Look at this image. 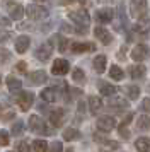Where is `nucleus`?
<instances>
[{
    "instance_id": "obj_1",
    "label": "nucleus",
    "mask_w": 150,
    "mask_h": 152,
    "mask_svg": "<svg viewBox=\"0 0 150 152\" xmlns=\"http://www.w3.org/2000/svg\"><path fill=\"white\" fill-rule=\"evenodd\" d=\"M29 130L34 132V133H39V135H51V133H55L53 128H50L46 125V121L41 116H38V115H33L29 118Z\"/></svg>"
},
{
    "instance_id": "obj_2",
    "label": "nucleus",
    "mask_w": 150,
    "mask_h": 152,
    "mask_svg": "<svg viewBox=\"0 0 150 152\" xmlns=\"http://www.w3.org/2000/svg\"><path fill=\"white\" fill-rule=\"evenodd\" d=\"M68 19L74 22L75 26H79V28H82V29H87L89 24H90V15H89V12L84 10V9L68 12Z\"/></svg>"
},
{
    "instance_id": "obj_3",
    "label": "nucleus",
    "mask_w": 150,
    "mask_h": 152,
    "mask_svg": "<svg viewBox=\"0 0 150 152\" xmlns=\"http://www.w3.org/2000/svg\"><path fill=\"white\" fill-rule=\"evenodd\" d=\"M48 9L43 7V5H38V4H31L26 7V15L31 19V21H43L44 17H48Z\"/></svg>"
},
{
    "instance_id": "obj_4",
    "label": "nucleus",
    "mask_w": 150,
    "mask_h": 152,
    "mask_svg": "<svg viewBox=\"0 0 150 152\" xmlns=\"http://www.w3.org/2000/svg\"><path fill=\"white\" fill-rule=\"evenodd\" d=\"M95 126H97V130L102 132V133H109L111 130H114L116 128V118L109 116V115L99 116L97 118V121H95Z\"/></svg>"
},
{
    "instance_id": "obj_5",
    "label": "nucleus",
    "mask_w": 150,
    "mask_h": 152,
    "mask_svg": "<svg viewBox=\"0 0 150 152\" xmlns=\"http://www.w3.org/2000/svg\"><path fill=\"white\" fill-rule=\"evenodd\" d=\"M130 10H131V15H133V17H136V19H142V17H147L149 4H147V0H131V5H130Z\"/></svg>"
},
{
    "instance_id": "obj_6",
    "label": "nucleus",
    "mask_w": 150,
    "mask_h": 152,
    "mask_svg": "<svg viewBox=\"0 0 150 152\" xmlns=\"http://www.w3.org/2000/svg\"><path fill=\"white\" fill-rule=\"evenodd\" d=\"M51 55H53V43L51 41H46V43H43V45H39L36 48V51H34V56L39 62H48L51 58Z\"/></svg>"
},
{
    "instance_id": "obj_7",
    "label": "nucleus",
    "mask_w": 150,
    "mask_h": 152,
    "mask_svg": "<svg viewBox=\"0 0 150 152\" xmlns=\"http://www.w3.org/2000/svg\"><path fill=\"white\" fill-rule=\"evenodd\" d=\"M116 14H118V21H116V24H114V31H118V33L128 31V17L125 14V5H123V4L118 5Z\"/></svg>"
},
{
    "instance_id": "obj_8",
    "label": "nucleus",
    "mask_w": 150,
    "mask_h": 152,
    "mask_svg": "<svg viewBox=\"0 0 150 152\" xmlns=\"http://www.w3.org/2000/svg\"><path fill=\"white\" fill-rule=\"evenodd\" d=\"M114 15H116V10H113L111 7H104L95 12V21L99 24H109V22L114 21Z\"/></svg>"
},
{
    "instance_id": "obj_9",
    "label": "nucleus",
    "mask_w": 150,
    "mask_h": 152,
    "mask_svg": "<svg viewBox=\"0 0 150 152\" xmlns=\"http://www.w3.org/2000/svg\"><path fill=\"white\" fill-rule=\"evenodd\" d=\"M70 72V63L65 58H56L51 65V74L53 75H67Z\"/></svg>"
},
{
    "instance_id": "obj_10",
    "label": "nucleus",
    "mask_w": 150,
    "mask_h": 152,
    "mask_svg": "<svg viewBox=\"0 0 150 152\" xmlns=\"http://www.w3.org/2000/svg\"><path fill=\"white\" fill-rule=\"evenodd\" d=\"M17 104H19V108L22 111H27L34 103V94L31 91H24V92H19V96H17Z\"/></svg>"
},
{
    "instance_id": "obj_11",
    "label": "nucleus",
    "mask_w": 150,
    "mask_h": 152,
    "mask_svg": "<svg viewBox=\"0 0 150 152\" xmlns=\"http://www.w3.org/2000/svg\"><path fill=\"white\" fill-rule=\"evenodd\" d=\"M149 53H150L149 46H147V45H143V43H138L135 48L131 50V58H133L136 63H142L143 60L149 56Z\"/></svg>"
},
{
    "instance_id": "obj_12",
    "label": "nucleus",
    "mask_w": 150,
    "mask_h": 152,
    "mask_svg": "<svg viewBox=\"0 0 150 152\" xmlns=\"http://www.w3.org/2000/svg\"><path fill=\"white\" fill-rule=\"evenodd\" d=\"M70 51L79 55V53H87V51H95V45L94 43H70Z\"/></svg>"
},
{
    "instance_id": "obj_13",
    "label": "nucleus",
    "mask_w": 150,
    "mask_h": 152,
    "mask_svg": "<svg viewBox=\"0 0 150 152\" xmlns=\"http://www.w3.org/2000/svg\"><path fill=\"white\" fill-rule=\"evenodd\" d=\"M94 36L102 43V45H106V46H108V45H111V43H113V39H114V38H113V34H111L106 28H102V26H97V28L94 29Z\"/></svg>"
},
{
    "instance_id": "obj_14",
    "label": "nucleus",
    "mask_w": 150,
    "mask_h": 152,
    "mask_svg": "<svg viewBox=\"0 0 150 152\" xmlns=\"http://www.w3.org/2000/svg\"><path fill=\"white\" fill-rule=\"evenodd\" d=\"M27 80H29V84H33V86H43L48 80V74L44 70H34V72H31L27 75Z\"/></svg>"
},
{
    "instance_id": "obj_15",
    "label": "nucleus",
    "mask_w": 150,
    "mask_h": 152,
    "mask_svg": "<svg viewBox=\"0 0 150 152\" xmlns=\"http://www.w3.org/2000/svg\"><path fill=\"white\" fill-rule=\"evenodd\" d=\"M14 46H15V51H17L19 55L26 53L27 50H29V46H31V38H29V36H26V34L19 36V38H15Z\"/></svg>"
},
{
    "instance_id": "obj_16",
    "label": "nucleus",
    "mask_w": 150,
    "mask_h": 152,
    "mask_svg": "<svg viewBox=\"0 0 150 152\" xmlns=\"http://www.w3.org/2000/svg\"><path fill=\"white\" fill-rule=\"evenodd\" d=\"M128 72H130V77H131L133 80H142V79H145V75H147V69H145V65H142V63L131 65Z\"/></svg>"
},
{
    "instance_id": "obj_17",
    "label": "nucleus",
    "mask_w": 150,
    "mask_h": 152,
    "mask_svg": "<svg viewBox=\"0 0 150 152\" xmlns=\"http://www.w3.org/2000/svg\"><path fill=\"white\" fill-rule=\"evenodd\" d=\"M63 121H65V110L56 108V110L50 111V123L53 126H61Z\"/></svg>"
},
{
    "instance_id": "obj_18",
    "label": "nucleus",
    "mask_w": 150,
    "mask_h": 152,
    "mask_svg": "<svg viewBox=\"0 0 150 152\" xmlns=\"http://www.w3.org/2000/svg\"><path fill=\"white\" fill-rule=\"evenodd\" d=\"M133 31H135L136 34L147 36L150 33V19L149 17H142V19H138V22L135 24Z\"/></svg>"
},
{
    "instance_id": "obj_19",
    "label": "nucleus",
    "mask_w": 150,
    "mask_h": 152,
    "mask_svg": "<svg viewBox=\"0 0 150 152\" xmlns=\"http://www.w3.org/2000/svg\"><path fill=\"white\" fill-rule=\"evenodd\" d=\"M58 89L56 87H46V89H43L41 91V99L44 101V103H55L56 99H58Z\"/></svg>"
},
{
    "instance_id": "obj_20",
    "label": "nucleus",
    "mask_w": 150,
    "mask_h": 152,
    "mask_svg": "<svg viewBox=\"0 0 150 152\" xmlns=\"http://www.w3.org/2000/svg\"><path fill=\"white\" fill-rule=\"evenodd\" d=\"M108 106H109V110H114V111H125V110H128V101H125V99H121V97H111L109 99V103H108Z\"/></svg>"
},
{
    "instance_id": "obj_21",
    "label": "nucleus",
    "mask_w": 150,
    "mask_h": 152,
    "mask_svg": "<svg viewBox=\"0 0 150 152\" xmlns=\"http://www.w3.org/2000/svg\"><path fill=\"white\" fill-rule=\"evenodd\" d=\"M97 86H99V92L106 97H113L118 92V87L116 86H113V84H109V82H104V80H101Z\"/></svg>"
},
{
    "instance_id": "obj_22",
    "label": "nucleus",
    "mask_w": 150,
    "mask_h": 152,
    "mask_svg": "<svg viewBox=\"0 0 150 152\" xmlns=\"http://www.w3.org/2000/svg\"><path fill=\"white\" fill-rule=\"evenodd\" d=\"M87 101H89V111L92 115H97L102 110V106H104V103H102V99L99 96H89Z\"/></svg>"
},
{
    "instance_id": "obj_23",
    "label": "nucleus",
    "mask_w": 150,
    "mask_h": 152,
    "mask_svg": "<svg viewBox=\"0 0 150 152\" xmlns=\"http://www.w3.org/2000/svg\"><path fill=\"white\" fill-rule=\"evenodd\" d=\"M92 67L97 74H104L106 72V67H108V58L106 55H97L94 58V62H92Z\"/></svg>"
},
{
    "instance_id": "obj_24",
    "label": "nucleus",
    "mask_w": 150,
    "mask_h": 152,
    "mask_svg": "<svg viewBox=\"0 0 150 152\" xmlns=\"http://www.w3.org/2000/svg\"><path fill=\"white\" fill-rule=\"evenodd\" d=\"M24 15V7L20 4H14L9 7V19H14V21H20Z\"/></svg>"
},
{
    "instance_id": "obj_25",
    "label": "nucleus",
    "mask_w": 150,
    "mask_h": 152,
    "mask_svg": "<svg viewBox=\"0 0 150 152\" xmlns=\"http://www.w3.org/2000/svg\"><path fill=\"white\" fill-rule=\"evenodd\" d=\"M61 137H63V140L72 142V140H79V138L82 137V133L77 130V128H74V126H68V128H65V130H63Z\"/></svg>"
},
{
    "instance_id": "obj_26",
    "label": "nucleus",
    "mask_w": 150,
    "mask_h": 152,
    "mask_svg": "<svg viewBox=\"0 0 150 152\" xmlns=\"http://www.w3.org/2000/svg\"><path fill=\"white\" fill-rule=\"evenodd\" d=\"M135 149L138 152H150V138L149 137H138L135 140Z\"/></svg>"
},
{
    "instance_id": "obj_27",
    "label": "nucleus",
    "mask_w": 150,
    "mask_h": 152,
    "mask_svg": "<svg viewBox=\"0 0 150 152\" xmlns=\"http://www.w3.org/2000/svg\"><path fill=\"white\" fill-rule=\"evenodd\" d=\"M50 41L53 43V45H55V43H58V50H60L61 53H65V51H67V50L70 48V41H68L67 38H63V36H60V34L53 36V38H51Z\"/></svg>"
},
{
    "instance_id": "obj_28",
    "label": "nucleus",
    "mask_w": 150,
    "mask_h": 152,
    "mask_svg": "<svg viewBox=\"0 0 150 152\" xmlns=\"http://www.w3.org/2000/svg\"><path fill=\"white\" fill-rule=\"evenodd\" d=\"M119 147H121V144L116 140H111V138H106L104 142H101V152H113L118 151Z\"/></svg>"
},
{
    "instance_id": "obj_29",
    "label": "nucleus",
    "mask_w": 150,
    "mask_h": 152,
    "mask_svg": "<svg viewBox=\"0 0 150 152\" xmlns=\"http://www.w3.org/2000/svg\"><path fill=\"white\" fill-rule=\"evenodd\" d=\"M140 87L138 86H135V84H130V86H126L125 87V94H126V97L128 99H131V101H135V99H138L140 97Z\"/></svg>"
},
{
    "instance_id": "obj_30",
    "label": "nucleus",
    "mask_w": 150,
    "mask_h": 152,
    "mask_svg": "<svg viewBox=\"0 0 150 152\" xmlns=\"http://www.w3.org/2000/svg\"><path fill=\"white\" fill-rule=\"evenodd\" d=\"M7 87H9V91L10 92H20V89H22V82H20L19 79H15V77L9 75L7 77Z\"/></svg>"
},
{
    "instance_id": "obj_31",
    "label": "nucleus",
    "mask_w": 150,
    "mask_h": 152,
    "mask_svg": "<svg viewBox=\"0 0 150 152\" xmlns=\"http://www.w3.org/2000/svg\"><path fill=\"white\" fill-rule=\"evenodd\" d=\"M109 77H111L113 80H123L125 72L121 70V67H118V65H111V69H109Z\"/></svg>"
},
{
    "instance_id": "obj_32",
    "label": "nucleus",
    "mask_w": 150,
    "mask_h": 152,
    "mask_svg": "<svg viewBox=\"0 0 150 152\" xmlns=\"http://www.w3.org/2000/svg\"><path fill=\"white\" fill-rule=\"evenodd\" d=\"M33 152H48V144L43 138H36L33 142Z\"/></svg>"
},
{
    "instance_id": "obj_33",
    "label": "nucleus",
    "mask_w": 150,
    "mask_h": 152,
    "mask_svg": "<svg viewBox=\"0 0 150 152\" xmlns=\"http://www.w3.org/2000/svg\"><path fill=\"white\" fill-rule=\"evenodd\" d=\"M136 128L140 132H147L150 128V120L145 115H142V116H138V120H136Z\"/></svg>"
},
{
    "instance_id": "obj_34",
    "label": "nucleus",
    "mask_w": 150,
    "mask_h": 152,
    "mask_svg": "<svg viewBox=\"0 0 150 152\" xmlns=\"http://www.w3.org/2000/svg\"><path fill=\"white\" fill-rule=\"evenodd\" d=\"M24 128H26L24 121H22V120H17V121H15V123L12 125V128H10V133H12L14 137H19L20 133L24 132Z\"/></svg>"
},
{
    "instance_id": "obj_35",
    "label": "nucleus",
    "mask_w": 150,
    "mask_h": 152,
    "mask_svg": "<svg viewBox=\"0 0 150 152\" xmlns=\"http://www.w3.org/2000/svg\"><path fill=\"white\" fill-rule=\"evenodd\" d=\"M72 79H74L77 84H84V82H85V74H84V70L79 69V67L74 69V70H72Z\"/></svg>"
},
{
    "instance_id": "obj_36",
    "label": "nucleus",
    "mask_w": 150,
    "mask_h": 152,
    "mask_svg": "<svg viewBox=\"0 0 150 152\" xmlns=\"http://www.w3.org/2000/svg\"><path fill=\"white\" fill-rule=\"evenodd\" d=\"M48 152H63V144L60 140H55L48 145Z\"/></svg>"
},
{
    "instance_id": "obj_37",
    "label": "nucleus",
    "mask_w": 150,
    "mask_h": 152,
    "mask_svg": "<svg viewBox=\"0 0 150 152\" xmlns=\"http://www.w3.org/2000/svg\"><path fill=\"white\" fill-rule=\"evenodd\" d=\"M9 142H10V135H9V132L0 130V147H5V145H9Z\"/></svg>"
},
{
    "instance_id": "obj_38",
    "label": "nucleus",
    "mask_w": 150,
    "mask_h": 152,
    "mask_svg": "<svg viewBox=\"0 0 150 152\" xmlns=\"http://www.w3.org/2000/svg\"><path fill=\"white\" fill-rule=\"evenodd\" d=\"M15 152H29V144L27 140H19L15 145Z\"/></svg>"
},
{
    "instance_id": "obj_39",
    "label": "nucleus",
    "mask_w": 150,
    "mask_h": 152,
    "mask_svg": "<svg viewBox=\"0 0 150 152\" xmlns=\"http://www.w3.org/2000/svg\"><path fill=\"white\" fill-rule=\"evenodd\" d=\"M118 132H119V137H123V138H130V130H128V125L121 123L119 126H118Z\"/></svg>"
},
{
    "instance_id": "obj_40",
    "label": "nucleus",
    "mask_w": 150,
    "mask_h": 152,
    "mask_svg": "<svg viewBox=\"0 0 150 152\" xmlns=\"http://www.w3.org/2000/svg\"><path fill=\"white\" fill-rule=\"evenodd\" d=\"M140 110L145 111V113H149V111H150V97L142 99V103H140Z\"/></svg>"
},
{
    "instance_id": "obj_41",
    "label": "nucleus",
    "mask_w": 150,
    "mask_h": 152,
    "mask_svg": "<svg viewBox=\"0 0 150 152\" xmlns=\"http://www.w3.org/2000/svg\"><path fill=\"white\" fill-rule=\"evenodd\" d=\"M60 5H72V4H85V0H60Z\"/></svg>"
},
{
    "instance_id": "obj_42",
    "label": "nucleus",
    "mask_w": 150,
    "mask_h": 152,
    "mask_svg": "<svg viewBox=\"0 0 150 152\" xmlns=\"http://www.w3.org/2000/svg\"><path fill=\"white\" fill-rule=\"evenodd\" d=\"M15 70H17V72H20V74H24V72L27 70V65H26V62H19L17 65H15Z\"/></svg>"
},
{
    "instance_id": "obj_43",
    "label": "nucleus",
    "mask_w": 150,
    "mask_h": 152,
    "mask_svg": "<svg viewBox=\"0 0 150 152\" xmlns=\"http://www.w3.org/2000/svg\"><path fill=\"white\" fill-rule=\"evenodd\" d=\"M61 31H63V33H75V28H72V26H68V24H65V22H63V24H61Z\"/></svg>"
},
{
    "instance_id": "obj_44",
    "label": "nucleus",
    "mask_w": 150,
    "mask_h": 152,
    "mask_svg": "<svg viewBox=\"0 0 150 152\" xmlns=\"http://www.w3.org/2000/svg\"><path fill=\"white\" fill-rule=\"evenodd\" d=\"M125 56H126V46L123 45L121 48H119V53H118V58H119V60H125Z\"/></svg>"
},
{
    "instance_id": "obj_45",
    "label": "nucleus",
    "mask_w": 150,
    "mask_h": 152,
    "mask_svg": "<svg viewBox=\"0 0 150 152\" xmlns=\"http://www.w3.org/2000/svg\"><path fill=\"white\" fill-rule=\"evenodd\" d=\"M7 58H10V53L5 51V50H2V51H0V62H5Z\"/></svg>"
},
{
    "instance_id": "obj_46",
    "label": "nucleus",
    "mask_w": 150,
    "mask_h": 152,
    "mask_svg": "<svg viewBox=\"0 0 150 152\" xmlns=\"http://www.w3.org/2000/svg\"><path fill=\"white\" fill-rule=\"evenodd\" d=\"M0 26H10V19H9V17H2V15H0Z\"/></svg>"
},
{
    "instance_id": "obj_47",
    "label": "nucleus",
    "mask_w": 150,
    "mask_h": 152,
    "mask_svg": "<svg viewBox=\"0 0 150 152\" xmlns=\"http://www.w3.org/2000/svg\"><path fill=\"white\" fill-rule=\"evenodd\" d=\"M131 120H133V113H126V118H125V120H123L121 123H125V125H128L130 121H131Z\"/></svg>"
},
{
    "instance_id": "obj_48",
    "label": "nucleus",
    "mask_w": 150,
    "mask_h": 152,
    "mask_svg": "<svg viewBox=\"0 0 150 152\" xmlns=\"http://www.w3.org/2000/svg\"><path fill=\"white\" fill-rule=\"evenodd\" d=\"M17 28H19L20 31H24V29H29V28H31V24H27V22H20Z\"/></svg>"
},
{
    "instance_id": "obj_49",
    "label": "nucleus",
    "mask_w": 150,
    "mask_h": 152,
    "mask_svg": "<svg viewBox=\"0 0 150 152\" xmlns=\"http://www.w3.org/2000/svg\"><path fill=\"white\" fill-rule=\"evenodd\" d=\"M84 111H85V104L80 101V103H79V113H84Z\"/></svg>"
},
{
    "instance_id": "obj_50",
    "label": "nucleus",
    "mask_w": 150,
    "mask_h": 152,
    "mask_svg": "<svg viewBox=\"0 0 150 152\" xmlns=\"http://www.w3.org/2000/svg\"><path fill=\"white\" fill-rule=\"evenodd\" d=\"M97 2H101V4H108V2H111V0H97Z\"/></svg>"
},
{
    "instance_id": "obj_51",
    "label": "nucleus",
    "mask_w": 150,
    "mask_h": 152,
    "mask_svg": "<svg viewBox=\"0 0 150 152\" xmlns=\"http://www.w3.org/2000/svg\"><path fill=\"white\" fill-rule=\"evenodd\" d=\"M9 2H14V0H4V5H7Z\"/></svg>"
},
{
    "instance_id": "obj_52",
    "label": "nucleus",
    "mask_w": 150,
    "mask_h": 152,
    "mask_svg": "<svg viewBox=\"0 0 150 152\" xmlns=\"http://www.w3.org/2000/svg\"><path fill=\"white\" fill-rule=\"evenodd\" d=\"M65 152H75V151H74V149H67Z\"/></svg>"
},
{
    "instance_id": "obj_53",
    "label": "nucleus",
    "mask_w": 150,
    "mask_h": 152,
    "mask_svg": "<svg viewBox=\"0 0 150 152\" xmlns=\"http://www.w3.org/2000/svg\"><path fill=\"white\" fill-rule=\"evenodd\" d=\"M33 2H44V0H33Z\"/></svg>"
},
{
    "instance_id": "obj_54",
    "label": "nucleus",
    "mask_w": 150,
    "mask_h": 152,
    "mask_svg": "<svg viewBox=\"0 0 150 152\" xmlns=\"http://www.w3.org/2000/svg\"><path fill=\"white\" fill-rule=\"evenodd\" d=\"M0 84H2V75H0Z\"/></svg>"
}]
</instances>
